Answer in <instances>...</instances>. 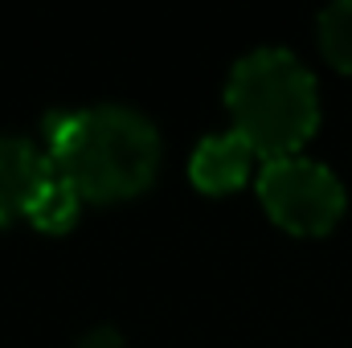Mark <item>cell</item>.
Masks as SVG:
<instances>
[{"instance_id": "cell-1", "label": "cell", "mask_w": 352, "mask_h": 348, "mask_svg": "<svg viewBox=\"0 0 352 348\" xmlns=\"http://www.w3.org/2000/svg\"><path fill=\"white\" fill-rule=\"evenodd\" d=\"M45 156L82 201H123L152 184L160 168V131L148 115L102 102L50 115Z\"/></svg>"}, {"instance_id": "cell-2", "label": "cell", "mask_w": 352, "mask_h": 348, "mask_svg": "<svg viewBox=\"0 0 352 348\" xmlns=\"http://www.w3.org/2000/svg\"><path fill=\"white\" fill-rule=\"evenodd\" d=\"M226 107L234 115V131L263 160L295 156L320 123V90L311 70L278 45L246 54L230 70Z\"/></svg>"}, {"instance_id": "cell-3", "label": "cell", "mask_w": 352, "mask_h": 348, "mask_svg": "<svg viewBox=\"0 0 352 348\" xmlns=\"http://www.w3.org/2000/svg\"><path fill=\"white\" fill-rule=\"evenodd\" d=\"M258 197L266 213L291 234H328L344 213V184L336 173L299 152L266 160L258 173Z\"/></svg>"}, {"instance_id": "cell-4", "label": "cell", "mask_w": 352, "mask_h": 348, "mask_svg": "<svg viewBox=\"0 0 352 348\" xmlns=\"http://www.w3.org/2000/svg\"><path fill=\"white\" fill-rule=\"evenodd\" d=\"M50 180L54 160L45 156V148L21 135H0V226L29 217Z\"/></svg>"}, {"instance_id": "cell-5", "label": "cell", "mask_w": 352, "mask_h": 348, "mask_svg": "<svg viewBox=\"0 0 352 348\" xmlns=\"http://www.w3.org/2000/svg\"><path fill=\"white\" fill-rule=\"evenodd\" d=\"M254 160H258V152H254L238 131H226V135H209V140L197 144L192 164H188V176H192V184L205 188V193H230V188L246 184Z\"/></svg>"}, {"instance_id": "cell-6", "label": "cell", "mask_w": 352, "mask_h": 348, "mask_svg": "<svg viewBox=\"0 0 352 348\" xmlns=\"http://www.w3.org/2000/svg\"><path fill=\"white\" fill-rule=\"evenodd\" d=\"M78 209H82V197L74 193V184H70L66 176L54 168V180H50L45 193L37 197L29 221H33L37 230H45V234H66V230L78 221Z\"/></svg>"}, {"instance_id": "cell-7", "label": "cell", "mask_w": 352, "mask_h": 348, "mask_svg": "<svg viewBox=\"0 0 352 348\" xmlns=\"http://www.w3.org/2000/svg\"><path fill=\"white\" fill-rule=\"evenodd\" d=\"M320 50L332 66L352 70V0H336L320 12Z\"/></svg>"}, {"instance_id": "cell-8", "label": "cell", "mask_w": 352, "mask_h": 348, "mask_svg": "<svg viewBox=\"0 0 352 348\" xmlns=\"http://www.w3.org/2000/svg\"><path fill=\"white\" fill-rule=\"evenodd\" d=\"M82 348H123V336L115 328H94L87 340H82Z\"/></svg>"}]
</instances>
